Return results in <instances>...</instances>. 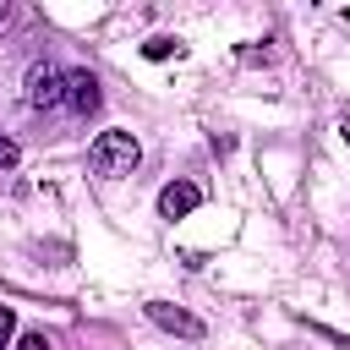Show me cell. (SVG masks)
Instances as JSON below:
<instances>
[{"label": "cell", "instance_id": "1", "mask_svg": "<svg viewBox=\"0 0 350 350\" xmlns=\"http://www.w3.org/2000/svg\"><path fill=\"white\" fill-rule=\"evenodd\" d=\"M137 159H142V148H137L131 131H98L93 148H88V170L93 175H131Z\"/></svg>", "mask_w": 350, "mask_h": 350}, {"label": "cell", "instance_id": "2", "mask_svg": "<svg viewBox=\"0 0 350 350\" xmlns=\"http://www.w3.org/2000/svg\"><path fill=\"white\" fill-rule=\"evenodd\" d=\"M27 104H33V109L66 104V77H60L55 66H33V71H27Z\"/></svg>", "mask_w": 350, "mask_h": 350}, {"label": "cell", "instance_id": "3", "mask_svg": "<svg viewBox=\"0 0 350 350\" xmlns=\"http://www.w3.org/2000/svg\"><path fill=\"white\" fill-rule=\"evenodd\" d=\"M66 104L88 120V115H98V104H104V93H98V77L93 71H66Z\"/></svg>", "mask_w": 350, "mask_h": 350}, {"label": "cell", "instance_id": "4", "mask_svg": "<svg viewBox=\"0 0 350 350\" xmlns=\"http://www.w3.org/2000/svg\"><path fill=\"white\" fill-rule=\"evenodd\" d=\"M148 317H153L159 328H170V334H180V339H202V323H197L191 312H180V306H170V301H148Z\"/></svg>", "mask_w": 350, "mask_h": 350}, {"label": "cell", "instance_id": "5", "mask_svg": "<svg viewBox=\"0 0 350 350\" xmlns=\"http://www.w3.org/2000/svg\"><path fill=\"white\" fill-rule=\"evenodd\" d=\"M197 202H202V191H197L191 180H170V186L159 191V213H164V219H186Z\"/></svg>", "mask_w": 350, "mask_h": 350}, {"label": "cell", "instance_id": "6", "mask_svg": "<svg viewBox=\"0 0 350 350\" xmlns=\"http://www.w3.org/2000/svg\"><path fill=\"white\" fill-rule=\"evenodd\" d=\"M11 334H16V312H11V306H0V350L11 345Z\"/></svg>", "mask_w": 350, "mask_h": 350}, {"label": "cell", "instance_id": "7", "mask_svg": "<svg viewBox=\"0 0 350 350\" xmlns=\"http://www.w3.org/2000/svg\"><path fill=\"white\" fill-rule=\"evenodd\" d=\"M16 159H22V148H16V142H11V137H0V170H11V164H16Z\"/></svg>", "mask_w": 350, "mask_h": 350}, {"label": "cell", "instance_id": "8", "mask_svg": "<svg viewBox=\"0 0 350 350\" xmlns=\"http://www.w3.org/2000/svg\"><path fill=\"white\" fill-rule=\"evenodd\" d=\"M175 49V38H148V60H164Z\"/></svg>", "mask_w": 350, "mask_h": 350}, {"label": "cell", "instance_id": "9", "mask_svg": "<svg viewBox=\"0 0 350 350\" xmlns=\"http://www.w3.org/2000/svg\"><path fill=\"white\" fill-rule=\"evenodd\" d=\"M16 350H49V345H44V334H22V345H16Z\"/></svg>", "mask_w": 350, "mask_h": 350}]
</instances>
